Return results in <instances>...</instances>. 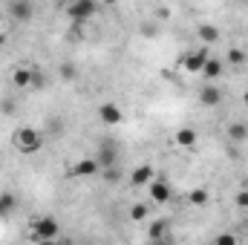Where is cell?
I'll list each match as a JSON object with an SVG mask.
<instances>
[{
  "mask_svg": "<svg viewBox=\"0 0 248 245\" xmlns=\"http://www.w3.org/2000/svg\"><path fill=\"white\" fill-rule=\"evenodd\" d=\"M246 237H248V225H246Z\"/></svg>",
  "mask_w": 248,
  "mask_h": 245,
  "instance_id": "cell-35",
  "label": "cell"
},
{
  "mask_svg": "<svg viewBox=\"0 0 248 245\" xmlns=\"http://www.w3.org/2000/svg\"><path fill=\"white\" fill-rule=\"evenodd\" d=\"M168 15H170V9H168V6H159V17H162V20H165V17H168Z\"/></svg>",
  "mask_w": 248,
  "mask_h": 245,
  "instance_id": "cell-29",
  "label": "cell"
},
{
  "mask_svg": "<svg viewBox=\"0 0 248 245\" xmlns=\"http://www.w3.org/2000/svg\"><path fill=\"white\" fill-rule=\"evenodd\" d=\"M234 202H237V208H248V190L240 187V190L234 193Z\"/></svg>",
  "mask_w": 248,
  "mask_h": 245,
  "instance_id": "cell-24",
  "label": "cell"
},
{
  "mask_svg": "<svg viewBox=\"0 0 248 245\" xmlns=\"http://www.w3.org/2000/svg\"><path fill=\"white\" fill-rule=\"evenodd\" d=\"M187 199H190L193 208H205V205H208V190H205V187H196V190L187 193Z\"/></svg>",
  "mask_w": 248,
  "mask_h": 245,
  "instance_id": "cell-19",
  "label": "cell"
},
{
  "mask_svg": "<svg viewBox=\"0 0 248 245\" xmlns=\"http://www.w3.org/2000/svg\"><path fill=\"white\" fill-rule=\"evenodd\" d=\"M243 101H246V107H248V90H246V92H243Z\"/></svg>",
  "mask_w": 248,
  "mask_h": 245,
  "instance_id": "cell-33",
  "label": "cell"
},
{
  "mask_svg": "<svg viewBox=\"0 0 248 245\" xmlns=\"http://www.w3.org/2000/svg\"><path fill=\"white\" fill-rule=\"evenodd\" d=\"M98 119H101L104 124H122L124 113H122V107H119V104L107 101V104H101V107H98Z\"/></svg>",
  "mask_w": 248,
  "mask_h": 245,
  "instance_id": "cell-10",
  "label": "cell"
},
{
  "mask_svg": "<svg viewBox=\"0 0 248 245\" xmlns=\"http://www.w3.org/2000/svg\"><path fill=\"white\" fill-rule=\"evenodd\" d=\"M211 55H208V49L202 46V49H196V52H187L185 58H182V69H187V72H202V66H205V61H208Z\"/></svg>",
  "mask_w": 248,
  "mask_h": 245,
  "instance_id": "cell-7",
  "label": "cell"
},
{
  "mask_svg": "<svg viewBox=\"0 0 248 245\" xmlns=\"http://www.w3.org/2000/svg\"><path fill=\"white\" fill-rule=\"evenodd\" d=\"M101 168H98V162L95 159H81V162H75L72 168H69V176H75V179H87V176H95Z\"/></svg>",
  "mask_w": 248,
  "mask_h": 245,
  "instance_id": "cell-6",
  "label": "cell"
},
{
  "mask_svg": "<svg viewBox=\"0 0 248 245\" xmlns=\"http://www.w3.org/2000/svg\"><path fill=\"white\" fill-rule=\"evenodd\" d=\"M202 75H205V78H211V81H214V78H219V75H222V61H219V58H208L205 66H202Z\"/></svg>",
  "mask_w": 248,
  "mask_h": 245,
  "instance_id": "cell-18",
  "label": "cell"
},
{
  "mask_svg": "<svg viewBox=\"0 0 248 245\" xmlns=\"http://www.w3.org/2000/svg\"><path fill=\"white\" fill-rule=\"evenodd\" d=\"M153 245H173V243H170V237H162V240H156Z\"/></svg>",
  "mask_w": 248,
  "mask_h": 245,
  "instance_id": "cell-30",
  "label": "cell"
},
{
  "mask_svg": "<svg viewBox=\"0 0 248 245\" xmlns=\"http://www.w3.org/2000/svg\"><path fill=\"white\" fill-rule=\"evenodd\" d=\"M153 179H156V170H153V165H139V168L130 173V184H133V187H147Z\"/></svg>",
  "mask_w": 248,
  "mask_h": 245,
  "instance_id": "cell-8",
  "label": "cell"
},
{
  "mask_svg": "<svg viewBox=\"0 0 248 245\" xmlns=\"http://www.w3.org/2000/svg\"><path fill=\"white\" fill-rule=\"evenodd\" d=\"M9 15L15 20H29L35 15V6H32V0H12L9 3Z\"/></svg>",
  "mask_w": 248,
  "mask_h": 245,
  "instance_id": "cell-9",
  "label": "cell"
},
{
  "mask_svg": "<svg viewBox=\"0 0 248 245\" xmlns=\"http://www.w3.org/2000/svg\"><path fill=\"white\" fill-rule=\"evenodd\" d=\"M199 101H202L205 107H217V104L222 101V92H219L214 84H205V87L199 90Z\"/></svg>",
  "mask_w": 248,
  "mask_h": 245,
  "instance_id": "cell-11",
  "label": "cell"
},
{
  "mask_svg": "<svg viewBox=\"0 0 248 245\" xmlns=\"http://www.w3.org/2000/svg\"><path fill=\"white\" fill-rule=\"evenodd\" d=\"M58 231H61V225H58V219H52V216H38V219H32V225H29V237H32V240H41V243L55 240Z\"/></svg>",
  "mask_w": 248,
  "mask_h": 245,
  "instance_id": "cell-2",
  "label": "cell"
},
{
  "mask_svg": "<svg viewBox=\"0 0 248 245\" xmlns=\"http://www.w3.org/2000/svg\"><path fill=\"white\" fill-rule=\"evenodd\" d=\"M228 63H234V66H243V63H246V52H243L240 46H231V49H228Z\"/></svg>",
  "mask_w": 248,
  "mask_h": 245,
  "instance_id": "cell-21",
  "label": "cell"
},
{
  "mask_svg": "<svg viewBox=\"0 0 248 245\" xmlns=\"http://www.w3.org/2000/svg\"><path fill=\"white\" fill-rule=\"evenodd\" d=\"M196 35H199V41L205 44V46H211V44H219V29L217 26H211V23H202L199 29H196Z\"/></svg>",
  "mask_w": 248,
  "mask_h": 245,
  "instance_id": "cell-12",
  "label": "cell"
},
{
  "mask_svg": "<svg viewBox=\"0 0 248 245\" xmlns=\"http://www.w3.org/2000/svg\"><path fill=\"white\" fill-rule=\"evenodd\" d=\"M243 190H248V179H246V182H243Z\"/></svg>",
  "mask_w": 248,
  "mask_h": 245,
  "instance_id": "cell-34",
  "label": "cell"
},
{
  "mask_svg": "<svg viewBox=\"0 0 248 245\" xmlns=\"http://www.w3.org/2000/svg\"><path fill=\"white\" fill-rule=\"evenodd\" d=\"M41 245H63V243H58V240H49V243H41Z\"/></svg>",
  "mask_w": 248,
  "mask_h": 245,
  "instance_id": "cell-31",
  "label": "cell"
},
{
  "mask_svg": "<svg viewBox=\"0 0 248 245\" xmlns=\"http://www.w3.org/2000/svg\"><path fill=\"white\" fill-rule=\"evenodd\" d=\"M147 190H150V202H156V205H165V202H170V196H173L170 182L162 179V176H156L153 182L147 184Z\"/></svg>",
  "mask_w": 248,
  "mask_h": 245,
  "instance_id": "cell-4",
  "label": "cell"
},
{
  "mask_svg": "<svg viewBox=\"0 0 248 245\" xmlns=\"http://www.w3.org/2000/svg\"><path fill=\"white\" fill-rule=\"evenodd\" d=\"M168 228H170V222H168V219H156V222H150V228H147V234H150V243H156V240L168 237Z\"/></svg>",
  "mask_w": 248,
  "mask_h": 245,
  "instance_id": "cell-15",
  "label": "cell"
},
{
  "mask_svg": "<svg viewBox=\"0 0 248 245\" xmlns=\"http://www.w3.org/2000/svg\"><path fill=\"white\" fill-rule=\"evenodd\" d=\"M12 84L15 87H32V66H15L12 69Z\"/></svg>",
  "mask_w": 248,
  "mask_h": 245,
  "instance_id": "cell-14",
  "label": "cell"
},
{
  "mask_svg": "<svg viewBox=\"0 0 248 245\" xmlns=\"http://www.w3.org/2000/svg\"><path fill=\"white\" fill-rule=\"evenodd\" d=\"M32 87H35V90L44 87V72H41L38 66H32Z\"/></svg>",
  "mask_w": 248,
  "mask_h": 245,
  "instance_id": "cell-23",
  "label": "cell"
},
{
  "mask_svg": "<svg viewBox=\"0 0 248 245\" xmlns=\"http://www.w3.org/2000/svg\"><path fill=\"white\" fill-rule=\"evenodd\" d=\"M15 208H17V196L9 193V190H3V193H0V216H9Z\"/></svg>",
  "mask_w": 248,
  "mask_h": 245,
  "instance_id": "cell-17",
  "label": "cell"
},
{
  "mask_svg": "<svg viewBox=\"0 0 248 245\" xmlns=\"http://www.w3.org/2000/svg\"><path fill=\"white\" fill-rule=\"evenodd\" d=\"M61 75H63V78H75V72H72V66H69V63H63V66H61Z\"/></svg>",
  "mask_w": 248,
  "mask_h": 245,
  "instance_id": "cell-26",
  "label": "cell"
},
{
  "mask_svg": "<svg viewBox=\"0 0 248 245\" xmlns=\"http://www.w3.org/2000/svg\"><path fill=\"white\" fill-rule=\"evenodd\" d=\"M214 245H237V237H234L231 231H225V234H219V237L214 240Z\"/></svg>",
  "mask_w": 248,
  "mask_h": 245,
  "instance_id": "cell-22",
  "label": "cell"
},
{
  "mask_svg": "<svg viewBox=\"0 0 248 245\" xmlns=\"http://www.w3.org/2000/svg\"><path fill=\"white\" fill-rule=\"evenodd\" d=\"M147 214H150L147 202H136V205L130 208V219H133V222H144V219H147Z\"/></svg>",
  "mask_w": 248,
  "mask_h": 245,
  "instance_id": "cell-20",
  "label": "cell"
},
{
  "mask_svg": "<svg viewBox=\"0 0 248 245\" xmlns=\"http://www.w3.org/2000/svg\"><path fill=\"white\" fill-rule=\"evenodd\" d=\"M101 173H104V179H107V182H119V179H122V173H119L116 168H107V170H101Z\"/></svg>",
  "mask_w": 248,
  "mask_h": 245,
  "instance_id": "cell-25",
  "label": "cell"
},
{
  "mask_svg": "<svg viewBox=\"0 0 248 245\" xmlns=\"http://www.w3.org/2000/svg\"><path fill=\"white\" fill-rule=\"evenodd\" d=\"M228 138H231V141H246L248 138V124L246 122H231L228 124Z\"/></svg>",
  "mask_w": 248,
  "mask_h": 245,
  "instance_id": "cell-16",
  "label": "cell"
},
{
  "mask_svg": "<svg viewBox=\"0 0 248 245\" xmlns=\"http://www.w3.org/2000/svg\"><path fill=\"white\" fill-rule=\"evenodd\" d=\"M95 162H98V168H101V170H107V168H116V162H119V147H116L113 141H104V144L98 147V156H95Z\"/></svg>",
  "mask_w": 248,
  "mask_h": 245,
  "instance_id": "cell-5",
  "label": "cell"
},
{
  "mask_svg": "<svg viewBox=\"0 0 248 245\" xmlns=\"http://www.w3.org/2000/svg\"><path fill=\"white\" fill-rule=\"evenodd\" d=\"M3 44H6V32H0V46H3Z\"/></svg>",
  "mask_w": 248,
  "mask_h": 245,
  "instance_id": "cell-32",
  "label": "cell"
},
{
  "mask_svg": "<svg viewBox=\"0 0 248 245\" xmlns=\"http://www.w3.org/2000/svg\"><path fill=\"white\" fill-rule=\"evenodd\" d=\"M0 110H3V113H12V110H15V101H3Z\"/></svg>",
  "mask_w": 248,
  "mask_h": 245,
  "instance_id": "cell-28",
  "label": "cell"
},
{
  "mask_svg": "<svg viewBox=\"0 0 248 245\" xmlns=\"http://www.w3.org/2000/svg\"><path fill=\"white\" fill-rule=\"evenodd\" d=\"M95 12H98V6H95L93 0H75V3H69V6H66V15H69V17H72V23H78V26H81L84 20H90Z\"/></svg>",
  "mask_w": 248,
  "mask_h": 245,
  "instance_id": "cell-3",
  "label": "cell"
},
{
  "mask_svg": "<svg viewBox=\"0 0 248 245\" xmlns=\"http://www.w3.org/2000/svg\"><path fill=\"white\" fill-rule=\"evenodd\" d=\"M12 141H15V147H17L20 153H38V150L44 147V136H41V130H35V127H20V130H15Z\"/></svg>",
  "mask_w": 248,
  "mask_h": 245,
  "instance_id": "cell-1",
  "label": "cell"
},
{
  "mask_svg": "<svg viewBox=\"0 0 248 245\" xmlns=\"http://www.w3.org/2000/svg\"><path fill=\"white\" fill-rule=\"evenodd\" d=\"M84 245H93V243H84Z\"/></svg>",
  "mask_w": 248,
  "mask_h": 245,
  "instance_id": "cell-36",
  "label": "cell"
},
{
  "mask_svg": "<svg viewBox=\"0 0 248 245\" xmlns=\"http://www.w3.org/2000/svg\"><path fill=\"white\" fill-rule=\"evenodd\" d=\"M196 138H199V133H196L193 127H179V130H176V136H173V141H176L179 147H193V144H196Z\"/></svg>",
  "mask_w": 248,
  "mask_h": 245,
  "instance_id": "cell-13",
  "label": "cell"
},
{
  "mask_svg": "<svg viewBox=\"0 0 248 245\" xmlns=\"http://www.w3.org/2000/svg\"><path fill=\"white\" fill-rule=\"evenodd\" d=\"M141 35H147V38H153V35H156V26H147V23H144V26H141Z\"/></svg>",
  "mask_w": 248,
  "mask_h": 245,
  "instance_id": "cell-27",
  "label": "cell"
}]
</instances>
